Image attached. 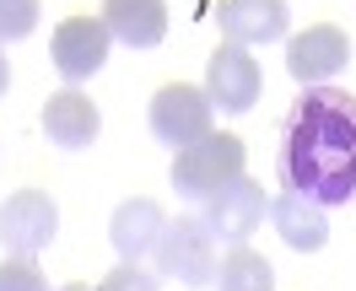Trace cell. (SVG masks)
<instances>
[{"label": "cell", "instance_id": "2", "mask_svg": "<svg viewBox=\"0 0 356 291\" xmlns=\"http://www.w3.org/2000/svg\"><path fill=\"white\" fill-rule=\"evenodd\" d=\"M243 162H248V151H243V140L238 135H200L195 146H184L173 157V189L184 194V200H195V205H205L211 194H222L227 183H238L243 178Z\"/></svg>", "mask_w": 356, "mask_h": 291}, {"label": "cell", "instance_id": "17", "mask_svg": "<svg viewBox=\"0 0 356 291\" xmlns=\"http://www.w3.org/2000/svg\"><path fill=\"white\" fill-rule=\"evenodd\" d=\"M0 291H49L44 269L33 265V259H0Z\"/></svg>", "mask_w": 356, "mask_h": 291}, {"label": "cell", "instance_id": "19", "mask_svg": "<svg viewBox=\"0 0 356 291\" xmlns=\"http://www.w3.org/2000/svg\"><path fill=\"white\" fill-rule=\"evenodd\" d=\"M6 87H11V65H6V49H0V97H6Z\"/></svg>", "mask_w": 356, "mask_h": 291}, {"label": "cell", "instance_id": "15", "mask_svg": "<svg viewBox=\"0 0 356 291\" xmlns=\"http://www.w3.org/2000/svg\"><path fill=\"white\" fill-rule=\"evenodd\" d=\"M216 291H275V269L265 253H254L248 243H238L216 265Z\"/></svg>", "mask_w": 356, "mask_h": 291}, {"label": "cell", "instance_id": "3", "mask_svg": "<svg viewBox=\"0 0 356 291\" xmlns=\"http://www.w3.org/2000/svg\"><path fill=\"white\" fill-rule=\"evenodd\" d=\"M152 259H156V275L184 281V286H205V281H216V238L205 232L200 216H173V222L162 226Z\"/></svg>", "mask_w": 356, "mask_h": 291}, {"label": "cell", "instance_id": "18", "mask_svg": "<svg viewBox=\"0 0 356 291\" xmlns=\"http://www.w3.org/2000/svg\"><path fill=\"white\" fill-rule=\"evenodd\" d=\"M97 291H156V275H152V269H140V265H124V259H119V265L103 275V286H97Z\"/></svg>", "mask_w": 356, "mask_h": 291}, {"label": "cell", "instance_id": "7", "mask_svg": "<svg viewBox=\"0 0 356 291\" xmlns=\"http://www.w3.org/2000/svg\"><path fill=\"white\" fill-rule=\"evenodd\" d=\"M265 210H270V200H265V189L254 178H238V183H227L222 194H211V200L195 210L205 222V232L216 238V248L222 243H248L254 232H259V222H265Z\"/></svg>", "mask_w": 356, "mask_h": 291}, {"label": "cell", "instance_id": "13", "mask_svg": "<svg viewBox=\"0 0 356 291\" xmlns=\"http://www.w3.org/2000/svg\"><path fill=\"white\" fill-rule=\"evenodd\" d=\"M270 222H275V232H281V238H286L297 253H318V248L330 243L324 205L302 200L297 189H275V200H270Z\"/></svg>", "mask_w": 356, "mask_h": 291}, {"label": "cell", "instance_id": "10", "mask_svg": "<svg viewBox=\"0 0 356 291\" xmlns=\"http://www.w3.org/2000/svg\"><path fill=\"white\" fill-rule=\"evenodd\" d=\"M216 22H222L227 44L254 49V44L286 38L291 11H286V0H222V6H216Z\"/></svg>", "mask_w": 356, "mask_h": 291}, {"label": "cell", "instance_id": "16", "mask_svg": "<svg viewBox=\"0 0 356 291\" xmlns=\"http://www.w3.org/2000/svg\"><path fill=\"white\" fill-rule=\"evenodd\" d=\"M38 17H44L38 0H0V44H22L38 27Z\"/></svg>", "mask_w": 356, "mask_h": 291}, {"label": "cell", "instance_id": "12", "mask_svg": "<svg viewBox=\"0 0 356 291\" xmlns=\"http://www.w3.org/2000/svg\"><path fill=\"white\" fill-rule=\"evenodd\" d=\"M162 226H168L162 205L140 194V200H124L119 210H113V222H108V243H113V253H119L124 265H140V259H146V253L156 248Z\"/></svg>", "mask_w": 356, "mask_h": 291}, {"label": "cell", "instance_id": "9", "mask_svg": "<svg viewBox=\"0 0 356 291\" xmlns=\"http://www.w3.org/2000/svg\"><path fill=\"white\" fill-rule=\"evenodd\" d=\"M346 60H351V38L334 22H318L286 44V70H291V81H302V87H324L330 76H340Z\"/></svg>", "mask_w": 356, "mask_h": 291}, {"label": "cell", "instance_id": "11", "mask_svg": "<svg viewBox=\"0 0 356 291\" xmlns=\"http://www.w3.org/2000/svg\"><path fill=\"white\" fill-rule=\"evenodd\" d=\"M97 130H103V113H97V103H92L87 92H49L44 103V135L60 146V151H87L92 140H97Z\"/></svg>", "mask_w": 356, "mask_h": 291}, {"label": "cell", "instance_id": "8", "mask_svg": "<svg viewBox=\"0 0 356 291\" xmlns=\"http://www.w3.org/2000/svg\"><path fill=\"white\" fill-rule=\"evenodd\" d=\"M259 87H265L259 60H254L243 44H216V54L205 60V97H211V108L248 113L259 103Z\"/></svg>", "mask_w": 356, "mask_h": 291}, {"label": "cell", "instance_id": "6", "mask_svg": "<svg viewBox=\"0 0 356 291\" xmlns=\"http://www.w3.org/2000/svg\"><path fill=\"white\" fill-rule=\"evenodd\" d=\"M108 44H113V33L103 27V17H65L49 38V54H54V70L70 87H81L108 65Z\"/></svg>", "mask_w": 356, "mask_h": 291}, {"label": "cell", "instance_id": "5", "mask_svg": "<svg viewBox=\"0 0 356 291\" xmlns=\"http://www.w3.org/2000/svg\"><path fill=\"white\" fill-rule=\"evenodd\" d=\"M54 232H60V205L49 200L44 189H17L0 205V243H6V253L33 259V253H44L54 243Z\"/></svg>", "mask_w": 356, "mask_h": 291}, {"label": "cell", "instance_id": "1", "mask_svg": "<svg viewBox=\"0 0 356 291\" xmlns=\"http://www.w3.org/2000/svg\"><path fill=\"white\" fill-rule=\"evenodd\" d=\"M275 189H297L313 205L356 200V97L308 87L275 130Z\"/></svg>", "mask_w": 356, "mask_h": 291}, {"label": "cell", "instance_id": "20", "mask_svg": "<svg viewBox=\"0 0 356 291\" xmlns=\"http://www.w3.org/2000/svg\"><path fill=\"white\" fill-rule=\"evenodd\" d=\"M60 291H92V286H60Z\"/></svg>", "mask_w": 356, "mask_h": 291}, {"label": "cell", "instance_id": "14", "mask_svg": "<svg viewBox=\"0 0 356 291\" xmlns=\"http://www.w3.org/2000/svg\"><path fill=\"white\" fill-rule=\"evenodd\" d=\"M103 27L130 49H156L168 38V6L162 0H103Z\"/></svg>", "mask_w": 356, "mask_h": 291}, {"label": "cell", "instance_id": "4", "mask_svg": "<svg viewBox=\"0 0 356 291\" xmlns=\"http://www.w3.org/2000/svg\"><path fill=\"white\" fill-rule=\"evenodd\" d=\"M211 97H205V87H189V81H168V87H156L152 108H146V119H152V135L162 140V146H173V151H184V146H195L200 135H211Z\"/></svg>", "mask_w": 356, "mask_h": 291}]
</instances>
